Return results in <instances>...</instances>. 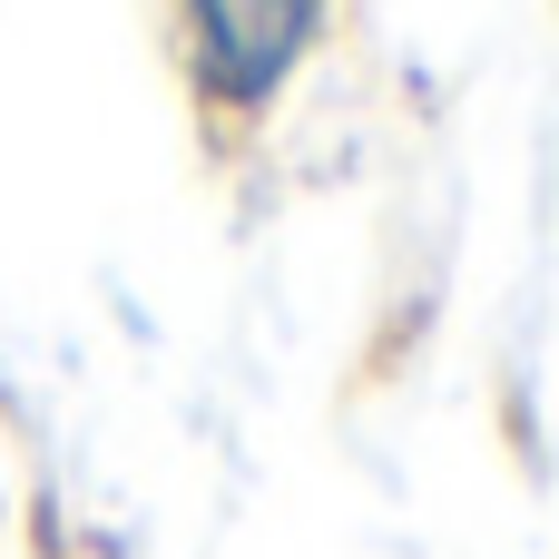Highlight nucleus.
<instances>
[{"instance_id":"1","label":"nucleus","mask_w":559,"mask_h":559,"mask_svg":"<svg viewBox=\"0 0 559 559\" xmlns=\"http://www.w3.org/2000/svg\"><path fill=\"white\" fill-rule=\"evenodd\" d=\"M197 39H216L206 69L226 88H265L285 69V39H305V10H197Z\"/></svg>"}]
</instances>
